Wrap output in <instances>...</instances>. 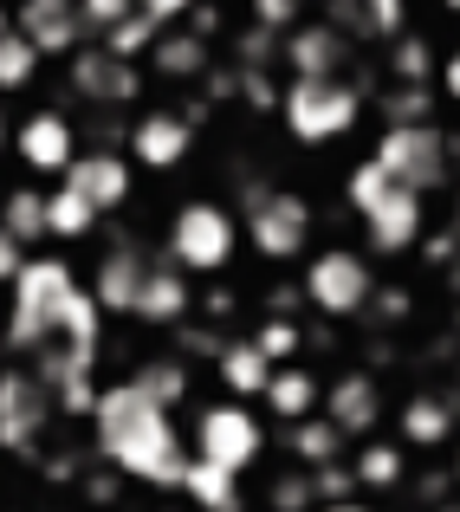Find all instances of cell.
<instances>
[{"label":"cell","instance_id":"cell-39","mask_svg":"<svg viewBox=\"0 0 460 512\" xmlns=\"http://www.w3.org/2000/svg\"><path fill=\"white\" fill-rule=\"evenodd\" d=\"M78 7H85V26L111 33V26H124L130 13H137V0H78Z\"/></svg>","mask_w":460,"mask_h":512},{"label":"cell","instance_id":"cell-4","mask_svg":"<svg viewBox=\"0 0 460 512\" xmlns=\"http://www.w3.org/2000/svg\"><path fill=\"white\" fill-rule=\"evenodd\" d=\"M279 111H286V130L299 143H331L363 117V98H357V85H344V78H292L286 98H279Z\"/></svg>","mask_w":460,"mask_h":512},{"label":"cell","instance_id":"cell-22","mask_svg":"<svg viewBox=\"0 0 460 512\" xmlns=\"http://www.w3.org/2000/svg\"><path fill=\"white\" fill-rule=\"evenodd\" d=\"M182 487L208 512H234V500H240V474H227V467H214V461H188Z\"/></svg>","mask_w":460,"mask_h":512},{"label":"cell","instance_id":"cell-38","mask_svg":"<svg viewBox=\"0 0 460 512\" xmlns=\"http://www.w3.org/2000/svg\"><path fill=\"white\" fill-rule=\"evenodd\" d=\"M428 72H435L428 46H422V39H402V46H396V78H402V85H422Z\"/></svg>","mask_w":460,"mask_h":512},{"label":"cell","instance_id":"cell-35","mask_svg":"<svg viewBox=\"0 0 460 512\" xmlns=\"http://www.w3.org/2000/svg\"><path fill=\"white\" fill-rule=\"evenodd\" d=\"M253 344H260V357H266V363H286L292 350H299V325H292V318H266Z\"/></svg>","mask_w":460,"mask_h":512},{"label":"cell","instance_id":"cell-44","mask_svg":"<svg viewBox=\"0 0 460 512\" xmlns=\"http://www.w3.org/2000/svg\"><path fill=\"white\" fill-rule=\"evenodd\" d=\"M318 512H363V506H350V500H344V506H318Z\"/></svg>","mask_w":460,"mask_h":512},{"label":"cell","instance_id":"cell-8","mask_svg":"<svg viewBox=\"0 0 460 512\" xmlns=\"http://www.w3.org/2000/svg\"><path fill=\"white\" fill-rule=\"evenodd\" d=\"M260 448H266V435H260V422H253L240 402H214V409H201L195 461H214V467H227V474H240V467L260 461Z\"/></svg>","mask_w":460,"mask_h":512},{"label":"cell","instance_id":"cell-10","mask_svg":"<svg viewBox=\"0 0 460 512\" xmlns=\"http://www.w3.org/2000/svg\"><path fill=\"white\" fill-rule=\"evenodd\" d=\"M52 422V389L26 370H0V448H33Z\"/></svg>","mask_w":460,"mask_h":512},{"label":"cell","instance_id":"cell-17","mask_svg":"<svg viewBox=\"0 0 460 512\" xmlns=\"http://www.w3.org/2000/svg\"><path fill=\"white\" fill-rule=\"evenodd\" d=\"M130 156H137L143 169H175V163L188 156V117L150 111L137 130H130Z\"/></svg>","mask_w":460,"mask_h":512},{"label":"cell","instance_id":"cell-20","mask_svg":"<svg viewBox=\"0 0 460 512\" xmlns=\"http://www.w3.org/2000/svg\"><path fill=\"white\" fill-rule=\"evenodd\" d=\"M214 370H221V383L234 389V396H266V383H273V363L260 357V344H227L221 357H214Z\"/></svg>","mask_w":460,"mask_h":512},{"label":"cell","instance_id":"cell-34","mask_svg":"<svg viewBox=\"0 0 460 512\" xmlns=\"http://www.w3.org/2000/svg\"><path fill=\"white\" fill-rule=\"evenodd\" d=\"M383 111H389V130H402V124H428V91H422V85H396Z\"/></svg>","mask_w":460,"mask_h":512},{"label":"cell","instance_id":"cell-45","mask_svg":"<svg viewBox=\"0 0 460 512\" xmlns=\"http://www.w3.org/2000/svg\"><path fill=\"white\" fill-rule=\"evenodd\" d=\"M0 143H7V117H0Z\"/></svg>","mask_w":460,"mask_h":512},{"label":"cell","instance_id":"cell-15","mask_svg":"<svg viewBox=\"0 0 460 512\" xmlns=\"http://www.w3.org/2000/svg\"><path fill=\"white\" fill-rule=\"evenodd\" d=\"M376 415H383V389H376L363 370H350V376H337V383H331L324 422H331L337 435H370V428H376Z\"/></svg>","mask_w":460,"mask_h":512},{"label":"cell","instance_id":"cell-12","mask_svg":"<svg viewBox=\"0 0 460 512\" xmlns=\"http://www.w3.org/2000/svg\"><path fill=\"white\" fill-rule=\"evenodd\" d=\"M13 150H20V163H26V169H39V175H65V169L78 163L72 124H65L59 111H39V117H26V124L13 130Z\"/></svg>","mask_w":460,"mask_h":512},{"label":"cell","instance_id":"cell-47","mask_svg":"<svg viewBox=\"0 0 460 512\" xmlns=\"http://www.w3.org/2000/svg\"><path fill=\"white\" fill-rule=\"evenodd\" d=\"M454 480H460V461H454Z\"/></svg>","mask_w":460,"mask_h":512},{"label":"cell","instance_id":"cell-31","mask_svg":"<svg viewBox=\"0 0 460 512\" xmlns=\"http://www.w3.org/2000/svg\"><path fill=\"white\" fill-rule=\"evenodd\" d=\"M33 72H39V46L20 33H0V91L33 85Z\"/></svg>","mask_w":460,"mask_h":512},{"label":"cell","instance_id":"cell-48","mask_svg":"<svg viewBox=\"0 0 460 512\" xmlns=\"http://www.w3.org/2000/svg\"><path fill=\"white\" fill-rule=\"evenodd\" d=\"M448 7H460V0H448Z\"/></svg>","mask_w":460,"mask_h":512},{"label":"cell","instance_id":"cell-21","mask_svg":"<svg viewBox=\"0 0 460 512\" xmlns=\"http://www.w3.org/2000/svg\"><path fill=\"white\" fill-rule=\"evenodd\" d=\"M266 402H273V415H286V422H305V415L318 409V376H311V370H292V363H279L273 383H266Z\"/></svg>","mask_w":460,"mask_h":512},{"label":"cell","instance_id":"cell-30","mask_svg":"<svg viewBox=\"0 0 460 512\" xmlns=\"http://www.w3.org/2000/svg\"><path fill=\"white\" fill-rule=\"evenodd\" d=\"M337 441H344V435H337L324 415H305V422H292V454H299V461H311V467H331Z\"/></svg>","mask_w":460,"mask_h":512},{"label":"cell","instance_id":"cell-29","mask_svg":"<svg viewBox=\"0 0 460 512\" xmlns=\"http://www.w3.org/2000/svg\"><path fill=\"white\" fill-rule=\"evenodd\" d=\"M98 318H104V305L91 299L85 286L72 292V305H65V325H59V338L72 344V350H91V357H98Z\"/></svg>","mask_w":460,"mask_h":512},{"label":"cell","instance_id":"cell-27","mask_svg":"<svg viewBox=\"0 0 460 512\" xmlns=\"http://www.w3.org/2000/svg\"><path fill=\"white\" fill-rule=\"evenodd\" d=\"M156 72H169V78L208 72V46H201V33H169V39H156Z\"/></svg>","mask_w":460,"mask_h":512},{"label":"cell","instance_id":"cell-42","mask_svg":"<svg viewBox=\"0 0 460 512\" xmlns=\"http://www.w3.org/2000/svg\"><path fill=\"white\" fill-rule=\"evenodd\" d=\"M137 13H150L156 26H169V20H182V13H195V0H137Z\"/></svg>","mask_w":460,"mask_h":512},{"label":"cell","instance_id":"cell-37","mask_svg":"<svg viewBox=\"0 0 460 512\" xmlns=\"http://www.w3.org/2000/svg\"><path fill=\"white\" fill-rule=\"evenodd\" d=\"M350 487H357V474H344V467H311V493H318L324 506H344Z\"/></svg>","mask_w":460,"mask_h":512},{"label":"cell","instance_id":"cell-11","mask_svg":"<svg viewBox=\"0 0 460 512\" xmlns=\"http://www.w3.org/2000/svg\"><path fill=\"white\" fill-rule=\"evenodd\" d=\"M20 39H33L39 59L46 52H78V39H85V7L78 0H20V26H13Z\"/></svg>","mask_w":460,"mask_h":512},{"label":"cell","instance_id":"cell-26","mask_svg":"<svg viewBox=\"0 0 460 512\" xmlns=\"http://www.w3.org/2000/svg\"><path fill=\"white\" fill-rule=\"evenodd\" d=\"M402 435L422 441V448H435V441L454 435V409H448V402H435V396H415L409 409H402Z\"/></svg>","mask_w":460,"mask_h":512},{"label":"cell","instance_id":"cell-1","mask_svg":"<svg viewBox=\"0 0 460 512\" xmlns=\"http://www.w3.org/2000/svg\"><path fill=\"white\" fill-rule=\"evenodd\" d=\"M91 422H98V454L117 467V474H137V480H150V487H182L188 454H182V441H175V428H169V409H156L137 383L104 389L98 409H91Z\"/></svg>","mask_w":460,"mask_h":512},{"label":"cell","instance_id":"cell-46","mask_svg":"<svg viewBox=\"0 0 460 512\" xmlns=\"http://www.w3.org/2000/svg\"><path fill=\"white\" fill-rule=\"evenodd\" d=\"M0 33H7V13H0Z\"/></svg>","mask_w":460,"mask_h":512},{"label":"cell","instance_id":"cell-25","mask_svg":"<svg viewBox=\"0 0 460 512\" xmlns=\"http://www.w3.org/2000/svg\"><path fill=\"white\" fill-rule=\"evenodd\" d=\"M337 20H344L350 33H383V39H396L402 33V0H337Z\"/></svg>","mask_w":460,"mask_h":512},{"label":"cell","instance_id":"cell-6","mask_svg":"<svg viewBox=\"0 0 460 512\" xmlns=\"http://www.w3.org/2000/svg\"><path fill=\"white\" fill-rule=\"evenodd\" d=\"M370 163L389 175V182L415 188V195H428V188L441 182V169H448V137H441L435 124H402V130H383V143L370 150Z\"/></svg>","mask_w":460,"mask_h":512},{"label":"cell","instance_id":"cell-5","mask_svg":"<svg viewBox=\"0 0 460 512\" xmlns=\"http://www.w3.org/2000/svg\"><path fill=\"white\" fill-rule=\"evenodd\" d=\"M234 240H240V227L221 201H188L169 227V260L182 273H221L234 260Z\"/></svg>","mask_w":460,"mask_h":512},{"label":"cell","instance_id":"cell-19","mask_svg":"<svg viewBox=\"0 0 460 512\" xmlns=\"http://www.w3.org/2000/svg\"><path fill=\"white\" fill-rule=\"evenodd\" d=\"M182 312H188L182 266H150V279H143V299H137V318H150V325H175Z\"/></svg>","mask_w":460,"mask_h":512},{"label":"cell","instance_id":"cell-14","mask_svg":"<svg viewBox=\"0 0 460 512\" xmlns=\"http://www.w3.org/2000/svg\"><path fill=\"white\" fill-rule=\"evenodd\" d=\"M72 85L85 91L91 104H130V98H137V72H130V59H117V52H104V46L72 52Z\"/></svg>","mask_w":460,"mask_h":512},{"label":"cell","instance_id":"cell-3","mask_svg":"<svg viewBox=\"0 0 460 512\" xmlns=\"http://www.w3.org/2000/svg\"><path fill=\"white\" fill-rule=\"evenodd\" d=\"M350 201L363 214V234H370L376 253H409L422 240V195L402 182H389L376 163H363L350 175Z\"/></svg>","mask_w":460,"mask_h":512},{"label":"cell","instance_id":"cell-36","mask_svg":"<svg viewBox=\"0 0 460 512\" xmlns=\"http://www.w3.org/2000/svg\"><path fill=\"white\" fill-rule=\"evenodd\" d=\"M273 506H279V512H305V506H311V467L273 480Z\"/></svg>","mask_w":460,"mask_h":512},{"label":"cell","instance_id":"cell-16","mask_svg":"<svg viewBox=\"0 0 460 512\" xmlns=\"http://www.w3.org/2000/svg\"><path fill=\"white\" fill-rule=\"evenodd\" d=\"M143 279H150V260H143L137 247H117V253L98 260V286H91V299H98L104 312H137Z\"/></svg>","mask_w":460,"mask_h":512},{"label":"cell","instance_id":"cell-2","mask_svg":"<svg viewBox=\"0 0 460 512\" xmlns=\"http://www.w3.org/2000/svg\"><path fill=\"white\" fill-rule=\"evenodd\" d=\"M78 279L65 260H26V273L13 279V312H7V344L13 350H39L52 331L65 325Z\"/></svg>","mask_w":460,"mask_h":512},{"label":"cell","instance_id":"cell-41","mask_svg":"<svg viewBox=\"0 0 460 512\" xmlns=\"http://www.w3.org/2000/svg\"><path fill=\"white\" fill-rule=\"evenodd\" d=\"M20 273H26V247H20V240L7 234V227H0V279H7V286H13V279H20Z\"/></svg>","mask_w":460,"mask_h":512},{"label":"cell","instance_id":"cell-7","mask_svg":"<svg viewBox=\"0 0 460 512\" xmlns=\"http://www.w3.org/2000/svg\"><path fill=\"white\" fill-rule=\"evenodd\" d=\"M370 292H376V279H370V260H363V253L331 247L305 266V299L318 305L324 318H357L363 305H370Z\"/></svg>","mask_w":460,"mask_h":512},{"label":"cell","instance_id":"cell-28","mask_svg":"<svg viewBox=\"0 0 460 512\" xmlns=\"http://www.w3.org/2000/svg\"><path fill=\"white\" fill-rule=\"evenodd\" d=\"M137 389L156 402V409H175V402L188 396V370L175 357H156V363H143V370H137Z\"/></svg>","mask_w":460,"mask_h":512},{"label":"cell","instance_id":"cell-33","mask_svg":"<svg viewBox=\"0 0 460 512\" xmlns=\"http://www.w3.org/2000/svg\"><path fill=\"white\" fill-rule=\"evenodd\" d=\"M357 487H402V448L370 441V448L357 454Z\"/></svg>","mask_w":460,"mask_h":512},{"label":"cell","instance_id":"cell-24","mask_svg":"<svg viewBox=\"0 0 460 512\" xmlns=\"http://www.w3.org/2000/svg\"><path fill=\"white\" fill-rule=\"evenodd\" d=\"M0 227H7L20 247H33V240L46 234V195H33V188H13V195L0 201Z\"/></svg>","mask_w":460,"mask_h":512},{"label":"cell","instance_id":"cell-13","mask_svg":"<svg viewBox=\"0 0 460 512\" xmlns=\"http://www.w3.org/2000/svg\"><path fill=\"white\" fill-rule=\"evenodd\" d=\"M65 188H78L98 214L124 208V201H130V163L117 150H91V156H78V163L65 169Z\"/></svg>","mask_w":460,"mask_h":512},{"label":"cell","instance_id":"cell-18","mask_svg":"<svg viewBox=\"0 0 460 512\" xmlns=\"http://www.w3.org/2000/svg\"><path fill=\"white\" fill-rule=\"evenodd\" d=\"M279 59L292 65V78H337V65H344V33H337V26H299Z\"/></svg>","mask_w":460,"mask_h":512},{"label":"cell","instance_id":"cell-32","mask_svg":"<svg viewBox=\"0 0 460 512\" xmlns=\"http://www.w3.org/2000/svg\"><path fill=\"white\" fill-rule=\"evenodd\" d=\"M156 39H162V26L150 20V13H130L124 26H111V33H104V52H117V59H137V52H156Z\"/></svg>","mask_w":460,"mask_h":512},{"label":"cell","instance_id":"cell-43","mask_svg":"<svg viewBox=\"0 0 460 512\" xmlns=\"http://www.w3.org/2000/svg\"><path fill=\"white\" fill-rule=\"evenodd\" d=\"M441 85H448V98L460 104V52H454V59H448V72H441Z\"/></svg>","mask_w":460,"mask_h":512},{"label":"cell","instance_id":"cell-23","mask_svg":"<svg viewBox=\"0 0 460 512\" xmlns=\"http://www.w3.org/2000/svg\"><path fill=\"white\" fill-rule=\"evenodd\" d=\"M91 227H98V208H91L78 188H59V195H46V234H59V240H85Z\"/></svg>","mask_w":460,"mask_h":512},{"label":"cell","instance_id":"cell-9","mask_svg":"<svg viewBox=\"0 0 460 512\" xmlns=\"http://www.w3.org/2000/svg\"><path fill=\"white\" fill-rule=\"evenodd\" d=\"M247 234H253V247H260L266 260H299L305 240H311V208H305V195H292V188L253 195Z\"/></svg>","mask_w":460,"mask_h":512},{"label":"cell","instance_id":"cell-40","mask_svg":"<svg viewBox=\"0 0 460 512\" xmlns=\"http://www.w3.org/2000/svg\"><path fill=\"white\" fill-rule=\"evenodd\" d=\"M299 7L305 0H253V20H260L266 33H279V26H299Z\"/></svg>","mask_w":460,"mask_h":512}]
</instances>
